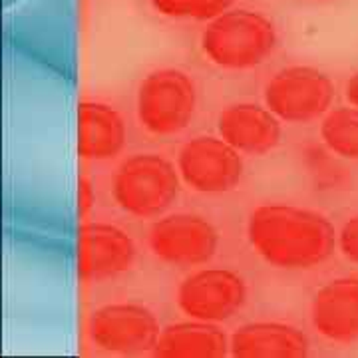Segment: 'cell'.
<instances>
[{
	"label": "cell",
	"mask_w": 358,
	"mask_h": 358,
	"mask_svg": "<svg viewBox=\"0 0 358 358\" xmlns=\"http://www.w3.org/2000/svg\"><path fill=\"white\" fill-rule=\"evenodd\" d=\"M247 237L268 265L287 271L324 263L333 257L338 241L331 219L289 203H265L253 209L247 221Z\"/></svg>",
	"instance_id": "obj_1"
},
{
	"label": "cell",
	"mask_w": 358,
	"mask_h": 358,
	"mask_svg": "<svg viewBox=\"0 0 358 358\" xmlns=\"http://www.w3.org/2000/svg\"><path fill=\"white\" fill-rule=\"evenodd\" d=\"M205 56L225 70H251L277 48V28L263 13L229 8L209 20L201 34Z\"/></svg>",
	"instance_id": "obj_2"
},
{
	"label": "cell",
	"mask_w": 358,
	"mask_h": 358,
	"mask_svg": "<svg viewBox=\"0 0 358 358\" xmlns=\"http://www.w3.org/2000/svg\"><path fill=\"white\" fill-rule=\"evenodd\" d=\"M179 169L159 154L128 157L114 178V199L134 217H159L178 201Z\"/></svg>",
	"instance_id": "obj_3"
},
{
	"label": "cell",
	"mask_w": 358,
	"mask_h": 358,
	"mask_svg": "<svg viewBox=\"0 0 358 358\" xmlns=\"http://www.w3.org/2000/svg\"><path fill=\"white\" fill-rule=\"evenodd\" d=\"M197 90L189 74L178 68H159L141 80L138 120L154 136H176L192 124Z\"/></svg>",
	"instance_id": "obj_4"
},
{
	"label": "cell",
	"mask_w": 358,
	"mask_h": 358,
	"mask_svg": "<svg viewBox=\"0 0 358 358\" xmlns=\"http://www.w3.org/2000/svg\"><path fill=\"white\" fill-rule=\"evenodd\" d=\"M334 84L319 68L289 66L279 70L265 86V103L282 122L308 124L329 114Z\"/></svg>",
	"instance_id": "obj_5"
},
{
	"label": "cell",
	"mask_w": 358,
	"mask_h": 358,
	"mask_svg": "<svg viewBox=\"0 0 358 358\" xmlns=\"http://www.w3.org/2000/svg\"><path fill=\"white\" fill-rule=\"evenodd\" d=\"M92 343L114 355H145L154 352L162 334L159 320L143 305L115 303L96 308L88 319Z\"/></svg>",
	"instance_id": "obj_6"
},
{
	"label": "cell",
	"mask_w": 358,
	"mask_h": 358,
	"mask_svg": "<svg viewBox=\"0 0 358 358\" xmlns=\"http://www.w3.org/2000/svg\"><path fill=\"white\" fill-rule=\"evenodd\" d=\"M178 169L193 192L217 195L239 185L245 166L241 152L221 136H197L181 148Z\"/></svg>",
	"instance_id": "obj_7"
},
{
	"label": "cell",
	"mask_w": 358,
	"mask_h": 358,
	"mask_svg": "<svg viewBox=\"0 0 358 358\" xmlns=\"http://www.w3.org/2000/svg\"><path fill=\"white\" fill-rule=\"evenodd\" d=\"M150 247L157 259L169 265H203L217 253L219 233L213 223L201 215L173 213L152 225Z\"/></svg>",
	"instance_id": "obj_8"
},
{
	"label": "cell",
	"mask_w": 358,
	"mask_h": 358,
	"mask_svg": "<svg viewBox=\"0 0 358 358\" xmlns=\"http://www.w3.org/2000/svg\"><path fill=\"white\" fill-rule=\"evenodd\" d=\"M247 301V285L229 268H203L189 275L178 289L179 308L197 320L223 322L237 315Z\"/></svg>",
	"instance_id": "obj_9"
},
{
	"label": "cell",
	"mask_w": 358,
	"mask_h": 358,
	"mask_svg": "<svg viewBox=\"0 0 358 358\" xmlns=\"http://www.w3.org/2000/svg\"><path fill=\"white\" fill-rule=\"evenodd\" d=\"M138 249L129 233L110 223H84L78 231V275L82 281H108L134 267Z\"/></svg>",
	"instance_id": "obj_10"
},
{
	"label": "cell",
	"mask_w": 358,
	"mask_h": 358,
	"mask_svg": "<svg viewBox=\"0 0 358 358\" xmlns=\"http://www.w3.org/2000/svg\"><path fill=\"white\" fill-rule=\"evenodd\" d=\"M219 136L247 155H265L281 143V122L268 108L241 102L227 106L217 120Z\"/></svg>",
	"instance_id": "obj_11"
},
{
	"label": "cell",
	"mask_w": 358,
	"mask_h": 358,
	"mask_svg": "<svg viewBox=\"0 0 358 358\" xmlns=\"http://www.w3.org/2000/svg\"><path fill=\"white\" fill-rule=\"evenodd\" d=\"M317 333L334 343L358 341V277H338L320 287L310 303Z\"/></svg>",
	"instance_id": "obj_12"
},
{
	"label": "cell",
	"mask_w": 358,
	"mask_h": 358,
	"mask_svg": "<svg viewBox=\"0 0 358 358\" xmlns=\"http://www.w3.org/2000/svg\"><path fill=\"white\" fill-rule=\"evenodd\" d=\"M128 140V128L120 112L103 102L78 106V154L82 159L103 162L120 154Z\"/></svg>",
	"instance_id": "obj_13"
},
{
	"label": "cell",
	"mask_w": 358,
	"mask_h": 358,
	"mask_svg": "<svg viewBox=\"0 0 358 358\" xmlns=\"http://www.w3.org/2000/svg\"><path fill=\"white\" fill-rule=\"evenodd\" d=\"M237 358H301L308 355V338L287 322H247L231 336Z\"/></svg>",
	"instance_id": "obj_14"
},
{
	"label": "cell",
	"mask_w": 358,
	"mask_h": 358,
	"mask_svg": "<svg viewBox=\"0 0 358 358\" xmlns=\"http://www.w3.org/2000/svg\"><path fill=\"white\" fill-rule=\"evenodd\" d=\"M229 350L227 334L215 322L192 319L166 327L154 355L159 358H221Z\"/></svg>",
	"instance_id": "obj_15"
},
{
	"label": "cell",
	"mask_w": 358,
	"mask_h": 358,
	"mask_svg": "<svg viewBox=\"0 0 358 358\" xmlns=\"http://www.w3.org/2000/svg\"><path fill=\"white\" fill-rule=\"evenodd\" d=\"M320 138L341 157L358 159V108H336L320 124Z\"/></svg>",
	"instance_id": "obj_16"
},
{
	"label": "cell",
	"mask_w": 358,
	"mask_h": 358,
	"mask_svg": "<svg viewBox=\"0 0 358 358\" xmlns=\"http://www.w3.org/2000/svg\"><path fill=\"white\" fill-rule=\"evenodd\" d=\"M235 0H150L155 13L176 20L209 22L229 10Z\"/></svg>",
	"instance_id": "obj_17"
},
{
	"label": "cell",
	"mask_w": 358,
	"mask_h": 358,
	"mask_svg": "<svg viewBox=\"0 0 358 358\" xmlns=\"http://www.w3.org/2000/svg\"><path fill=\"white\" fill-rule=\"evenodd\" d=\"M338 247L343 255L358 265V215L350 217L338 233Z\"/></svg>",
	"instance_id": "obj_18"
},
{
	"label": "cell",
	"mask_w": 358,
	"mask_h": 358,
	"mask_svg": "<svg viewBox=\"0 0 358 358\" xmlns=\"http://www.w3.org/2000/svg\"><path fill=\"white\" fill-rule=\"evenodd\" d=\"M78 201H80V215H88L90 209L96 203V193H94V187L90 183L88 178L78 179Z\"/></svg>",
	"instance_id": "obj_19"
},
{
	"label": "cell",
	"mask_w": 358,
	"mask_h": 358,
	"mask_svg": "<svg viewBox=\"0 0 358 358\" xmlns=\"http://www.w3.org/2000/svg\"><path fill=\"white\" fill-rule=\"evenodd\" d=\"M346 98H348V102L352 103V106L358 108V72L355 76H350V80L346 82Z\"/></svg>",
	"instance_id": "obj_20"
}]
</instances>
